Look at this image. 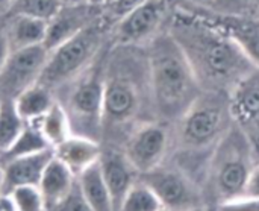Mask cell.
Wrapping results in <instances>:
<instances>
[{"mask_svg":"<svg viewBox=\"0 0 259 211\" xmlns=\"http://www.w3.org/2000/svg\"><path fill=\"white\" fill-rule=\"evenodd\" d=\"M155 120L147 47L112 43L105 64L102 146L121 149L140 126Z\"/></svg>","mask_w":259,"mask_h":211,"instance_id":"obj_1","label":"cell"},{"mask_svg":"<svg viewBox=\"0 0 259 211\" xmlns=\"http://www.w3.org/2000/svg\"><path fill=\"white\" fill-rule=\"evenodd\" d=\"M167 29L188 59L202 91L231 93L258 68L220 27L173 8Z\"/></svg>","mask_w":259,"mask_h":211,"instance_id":"obj_2","label":"cell"},{"mask_svg":"<svg viewBox=\"0 0 259 211\" xmlns=\"http://www.w3.org/2000/svg\"><path fill=\"white\" fill-rule=\"evenodd\" d=\"M234 125L229 96L202 91L191 108L170 125L168 158L202 189L211 157Z\"/></svg>","mask_w":259,"mask_h":211,"instance_id":"obj_3","label":"cell"},{"mask_svg":"<svg viewBox=\"0 0 259 211\" xmlns=\"http://www.w3.org/2000/svg\"><path fill=\"white\" fill-rule=\"evenodd\" d=\"M146 47L156 119L173 125L202 94L200 84L167 27L153 37Z\"/></svg>","mask_w":259,"mask_h":211,"instance_id":"obj_4","label":"cell"},{"mask_svg":"<svg viewBox=\"0 0 259 211\" xmlns=\"http://www.w3.org/2000/svg\"><path fill=\"white\" fill-rule=\"evenodd\" d=\"M258 161L249 138L234 122L214 151L208 166L203 183L206 205L217 207L246 195L250 175Z\"/></svg>","mask_w":259,"mask_h":211,"instance_id":"obj_5","label":"cell"},{"mask_svg":"<svg viewBox=\"0 0 259 211\" xmlns=\"http://www.w3.org/2000/svg\"><path fill=\"white\" fill-rule=\"evenodd\" d=\"M112 43L85 72L53 93L67 116L71 135L83 137L100 145L103 129L105 64Z\"/></svg>","mask_w":259,"mask_h":211,"instance_id":"obj_6","label":"cell"},{"mask_svg":"<svg viewBox=\"0 0 259 211\" xmlns=\"http://www.w3.org/2000/svg\"><path fill=\"white\" fill-rule=\"evenodd\" d=\"M111 43V26L102 17L49 52L38 84L55 93L58 88L85 72Z\"/></svg>","mask_w":259,"mask_h":211,"instance_id":"obj_7","label":"cell"},{"mask_svg":"<svg viewBox=\"0 0 259 211\" xmlns=\"http://www.w3.org/2000/svg\"><path fill=\"white\" fill-rule=\"evenodd\" d=\"M140 181L155 193L164 210L188 211L206 205L203 189L170 160L141 173Z\"/></svg>","mask_w":259,"mask_h":211,"instance_id":"obj_8","label":"cell"},{"mask_svg":"<svg viewBox=\"0 0 259 211\" xmlns=\"http://www.w3.org/2000/svg\"><path fill=\"white\" fill-rule=\"evenodd\" d=\"M171 12L170 0H146L111 27V38L117 44L146 46L167 27Z\"/></svg>","mask_w":259,"mask_h":211,"instance_id":"obj_9","label":"cell"},{"mask_svg":"<svg viewBox=\"0 0 259 211\" xmlns=\"http://www.w3.org/2000/svg\"><path fill=\"white\" fill-rule=\"evenodd\" d=\"M47 58L49 50L44 44L12 50L0 70V100H15L38 84Z\"/></svg>","mask_w":259,"mask_h":211,"instance_id":"obj_10","label":"cell"},{"mask_svg":"<svg viewBox=\"0 0 259 211\" xmlns=\"http://www.w3.org/2000/svg\"><path fill=\"white\" fill-rule=\"evenodd\" d=\"M131 164L141 175L161 166L170 152V125L159 120L140 126L121 148Z\"/></svg>","mask_w":259,"mask_h":211,"instance_id":"obj_11","label":"cell"},{"mask_svg":"<svg viewBox=\"0 0 259 211\" xmlns=\"http://www.w3.org/2000/svg\"><path fill=\"white\" fill-rule=\"evenodd\" d=\"M103 17V5L91 2L80 5H62L61 9L47 21L44 47L50 52L91 26Z\"/></svg>","mask_w":259,"mask_h":211,"instance_id":"obj_12","label":"cell"},{"mask_svg":"<svg viewBox=\"0 0 259 211\" xmlns=\"http://www.w3.org/2000/svg\"><path fill=\"white\" fill-rule=\"evenodd\" d=\"M229 103L235 125L249 138L259 160V67L231 93Z\"/></svg>","mask_w":259,"mask_h":211,"instance_id":"obj_13","label":"cell"},{"mask_svg":"<svg viewBox=\"0 0 259 211\" xmlns=\"http://www.w3.org/2000/svg\"><path fill=\"white\" fill-rule=\"evenodd\" d=\"M99 164L112 201V208L114 211H118L124 198L138 181L140 173L131 164L123 149L118 148L102 146Z\"/></svg>","mask_w":259,"mask_h":211,"instance_id":"obj_14","label":"cell"},{"mask_svg":"<svg viewBox=\"0 0 259 211\" xmlns=\"http://www.w3.org/2000/svg\"><path fill=\"white\" fill-rule=\"evenodd\" d=\"M53 158V149H47L39 154L8 160L2 164L3 172V193L9 195L18 187L35 186L38 187L39 180Z\"/></svg>","mask_w":259,"mask_h":211,"instance_id":"obj_15","label":"cell"},{"mask_svg":"<svg viewBox=\"0 0 259 211\" xmlns=\"http://www.w3.org/2000/svg\"><path fill=\"white\" fill-rule=\"evenodd\" d=\"M203 20L225 30L244 50V53L252 59V62L259 67V17L247 14Z\"/></svg>","mask_w":259,"mask_h":211,"instance_id":"obj_16","label":"cell"},{"mask_svg":"<svg viewBox=\"0 0 259 211\" xmlns=\"http://www.w3.org/2000/svg\"><path fill=\"white\" fill-rule=\"evenodd\" d=\"M53 155L77 177L87 167L100 160L102 145L83 137L70 135L67 140L53 148Z\"/></svg>","mask_w":259,"mask_h":211,"instance_id":"obj_17","label":"cell"},{"mask_svg":"<svg viewBox=\"0 0 259 211\" xmlns=\"http://www.w3.org/2000/svg\"><path fill=\"white\" fill-rule=\"evenodd\" d=\"M76 178L77 177L53 155L38 184V189L46 202L47 211L55 208L62 199H65V196L74 187Z\"/></svg>","mask_w":259,"mask_h":211,"instance_id":"obj_18","label":"cell"},{"mask_svg":"<svg viewBox=\"0 0 259 211\" xmlns=\"http://www.w3.org/2000/svg\"><path fill=\"white\" fill-rule=\"evenodd\" d=\"M5 27L11 52L44 44L47 33V21L24 14L5 17Z\"/></svg>","mask_w":259,"mask_h":211,"instance_id":"obj_19","label":"cell"},{"mask_svg":"<svg viewBox=\"0 0 259 211\" xmlns=\"http://www.w3.org/2000/svg\"><path fill=\"white\" fill-rule=\"evenodd\" d=\"M175 9L200 17L217 18L252 14V0H170Z\"/></svg>","mask_w":259,"mask_h":211,"instance_id":"obj_20","label":"cell"},{"mask_svg":"<svg viewBox=\"0 0 259 211\" xmlns=\"http://www.w3.org/2000/svg\"><path fill=\"white\" fill-rule=\"evenodd\" d=\"M77 186L93 211H114L99 161L77 175Z\"/></svg>","mask_w":259,"mask_h":211,"instance_id":"obj_21","label":"cell"},{"mask_svg":"<svg viewBox=\"0 0 259 211\" xmlns=\"http://www.w3.org/2000/svg\"><path fill=\"white\" fill-rule=\"evenodd\" d=\"M55 102L56 99L53 91L41 84H35L33 87L27 88L14 100L18 114L26 123L42 117L55 105Z\"/></svg>","mask_w":259,"mask_h":211,"instance_id":"obj_22","label":"cell"},{"mask_svg":"<svg viewBox=\"0 0 259 211\" xmlns=\"http://www.w3.org/2000/svg\"><path fill=\"white\" fill-rule=\"evenodd\" d=\"M47 149H52V146L42 135L38 125L35 122H27L23 131L20 132V135L17 137V140L12 143V146L0 157H2V163H5L8 160L39 154Z\"/></svg>","mask_w":259,"mask_h":211,"instance_id":"obj_23","label":"cell"},{"mask_svg":"<svg viewBox=\"0 0 259 211\" xmlns=\"http://www.w3.org/2000/svg\"><path fill=\"white\" fill-rule=\"evenodd\" d=\"M35 123L41 129L42 135L46 137V140L49 142L52 149L56 148L59 143H62L64 140H67L71 135L67 116L58 102H55V105L42 117L35 120Z\"/></svg>","mask_w":259,"mask_h":211,"instance_id":"obj_24","label":"cell"},{"mask_svg":"<svg viewBox=\"0 0 259 211\" xmlns=\"http://www.w3.org/2000/svg\"><path fill=\"white\" fill-rule=\"evenodd\" d=\"M26 122L18 114L14 100H0V155L17 140Z\"/></svg>","mask_w":259,"mask_h":211,"instance_id":"obj_25","label":"cell"},{"mask_svg":"<svg viewBox=\"0 0 259 211\" xmlns=\"http://www.w3.org/2000/svg\"><path fill=\"white\" fill-rule=\"evenodd\" d=\"M164 210L155 193L140 181L135 183V186L131 189L127 196L124 198L121 207L118 211H161Z\"/></svg>","mask_w":259,"mask_h":211,"instance_id":"obj_26","label":"cell"},{"mask_svg":"<svg viewBox=\"0 0 259 211\" xmlns=\"http://www.w3.org/2000/svg\"><path fill=\"white\" fill-rule=\"evenodd\" d=\"M61 0H15L11 14H24L49 21L61 9Z\"/></svg>","mask_w":259,"mask_h":211,"instance_id":"obj_27","label":"cell"},{"mask_svg":"<svg viewBox=\"0 0 259 211\" xmlns=\"http://www.w3.org/2000/svg\"><path fill=\"white\" fill-rule=\"evenodd\" d=\"M17 211H47L41 192L35 186L18 187L9 193Z\"/></svg>","mask_w":259,"mask_h":211,"instance_id":"obj_28","label":"cell"},{"mask_svg":"<svg viewBox=\"0 0 259 211\" xmlns=\"http://www.w3.org/2000/svg\"><path fill=\"white\" fill-rule=\"evenodd\" d=\"M146 0H115L109 5H103V20L112 27L134 9H137Z\"/></svg>","mask_w":259,"mask_h":211,"instance_id":"obj_29","label":"cell"},{"mask_svg":"<svg viewBox=\"0 0 259 211\" xmlns=\"http://www.w3.org/2000/svg\"><path fill=\"white\" fill-rule=\"evenodd\" d=\"M50 211H93L91 207L88 205V202L85 201L79 186H77V178H76V184L71 189V192L65 196V199H62L55 208Z\"/></svg>","mask_w":259,"mask_h":211,"instance_id":"obj_30","label":"cell"},{"mask_svg":"<svg viewBox=\"0 0 259 211\" xmlns=\"http://www.w3.org/2000/svg\"><path fill=\"white\" fill-rule=\"evenodd\" d=\"M217 211H259V198L243 195L217 205Z\"/></svg>","mask_w":259,"mask_h":211,"instance_id":"obj_31","label":"cell"},{"mask_svg":"<svg viewBox=\"0 0 259 211\" xmlns=\"http://www.w3.org/2000/svg\"><path fill=\"white\" fill-rule=\"evenodd\" d=\"M11 53V47L8 43V35H6V27H5V18H0V70L3 64L6 62L8 56Z\"/></svg>","mask_w":259,"mask_h":211,"instance_id":"obj_32","label":"cell"},{"mask_svg":"<svg viewBox=\"0 0 259 211\" xmlns=\"http://www.w3.org/2000/svg\"><path fill=\"white\" fill-rule=\"evenodd\" d=\"M246 195H250V196H256L259 198V161L256 163L252 175H250V180H249V184H247V189H246Z\"/></svg>","mask_w":259,"mask_h":211,"instance_id":"obj_33","label":"cell"},{"mask_svg":"<svg viewBox=\"0 0 259 211\" xmlns=\"http://www.w3.org/2000/svg\"><path fill=\"white\" fill-rule=\"evenodd\" d=\"M15 0H0V18H5L11 14Z\"/></svg>","mask_w":259,"mask_h":211,"instance_id":"obj_34","label":"cell"},{"mask_svg":"<svg viewBox=\"0 0 259 211\" xmlns=\"http://www.w3.org/2000/svg\"><path fill=\"white\" fill-rule=\"evenodd\" d=\"M0 211H17L9 195H2L0 196Z\"/></svg>","mask_w":259,"mask_h":211,"instance_id":"obj_35","label":"cell"},{"mask_svg":"<svg viewBox=\"0 0 259 211\" xmlns=\"http://www.w3.org/2000/svg\"><path fill=\"white\" fill-rule=\"evenodd\" d=\"M90 0H61L62 5H80V3H88Z\"/></svg>","mask_w":259,"mask_h":211,"instance_id":"obj_36","label":"cell"},{"mask_svg":"<svg viewBox=\"0 0 259 211\" xmlns=\"http://www.w3.org/2000/svg\"><path fill=\"white\" fill-rule=\"evenodd\" d=\"M252 14L259 17V0H252Z\"/></svg>","mask_w":259,"mask_h":211,"instance_id":"obj_37","label":"cell"},{"mask_svg":"<svg viewBox=\"0 0 259 211\" xmlns=\"http://www.w3.org/2000/svg\"><path fill=\"white\" fill-rule=\"evenodd\" d=\"M5 195L3 193V172H2V167H0V196Z\"/></svg>","mask_w":259,"mask_h":211,"instance_id":"obj_38","label":"cell"},{"mask_svg":"<svg viewBox=\"0 0 259 211\" xmlns=\"http://www.w3.org/2000/svg\"><path fill=\"white\" fill-rule=\"evenodd\" d=\"M206 211H217L215 205H206Z\"/></svg>","mask_w":259,"mask_h":211,"instance_id":"obj_39","label":"cell"},{"mask_svg":"<svg viewBox=\"0 0 259 211\" xmlns=\"http://www.w3.org/2000/svg\"><path fill=\"white\" fill-rule=\"evenodd\" d=\"M188 211H206V205H205V207H197V208H193V210Z\"/></svg>","mask_w":259,"mask_h":211,"instance_id":"obj_40","label":"cell"},{"mask_svg":"<svg viewBox=\"0 0 259 211\" xmlns=\"http://www.w3.org/2000/svg\"><path fill=\"white\" fill-rule=\"evenodd\" d=\"M91 3H94V5H103V0H90Z\"/></svg>","mask_w":259,"mask_h":211,"instance_id":"obj_41","label":"cell"},{"mask_svg":"<svg viewBox=\"0 0 259 211\" xmlns=\"http://www.w3.org/2000/svg\"><path fill=\"white\" fill-rule=\"evenodd\" d=\"M112 2H115V0H103V5H109V3H112Z\"/></svg>","mask_w":259,"mask_h":211,"instance_id":"obj_42","label":"cell"},{"mask_svg":"<svg viewBox=\"0 0 259 211\" xmlns=\"http://www.w3.org/2000/svg\"><path fill=\"white\" fill-rule=\"evenodd\" d=\"M2 164H3V163H2V157H0V167H2Z\"/></svg>","mask_w":259,"mask_h":211,"instance_id":"obj_43","label":"cell"},{"mask_svg":"<svg viewBox=\"0 0 259 211\" xmlns=\"http://www.w3.org/2000/svg\"><path fill=\"white\" fill-rule=\"evenodd\" d=\"M161 211H167V210H161Z\"/></svg>","mask_w":259,"mask_h":211,"instance_id":"obj_44","label":"cell"}]
</instances>
